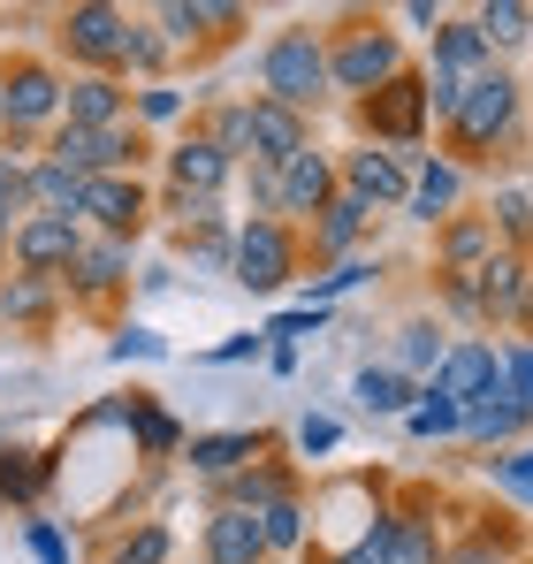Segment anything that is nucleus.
I'll return each mask as SVG.
<instances>
[{"label": "nucleus", "instance_id": "4468645a", "mask_svg": "<svg viewBox=\"0 0 533 564\" xmlns=\"http://www.w3.org/2000/svg\"><path fill=\"white\" fill-rule=\"evenodd\" d=\"M85 214L107 229V237H138V221H145V191L130 184V176H91V184H85Z\"/></svg>", "mask_w": 533, "mask_h": 564}, {"label": "nucleus", "instance_id": "1a4fd4ad", "mask_svg": "<svg viewBox=\"0 0 533 564\" xmlns=\"http://www.w3.org/2000/svg\"><path fill=\"white\" fill-rule=\"evenodd\" d=\"M488 389H503L496 344H457L443 367H435V389H427V397H443V404H480Z\"/></svg>", "mask_w": 533, "mask_h": 564}, {"label": "nucleus", "instance_id": "ddd939ff", "mask_svg": "<svg viewBox=\"0 0 533 564\" xmlns=\"http://www.w3.org/2000/svg\"><path fill=\"white\" fill-rule=\"evenodd\" d=\"M328 198H336V161L320 145H305L282 169V214H328Z\"/></svg>", "mask_w": 533, "mask_h": 564}, {"label": "nucleus", "instance_id": "a878e982", "mask_svg": "<svg viewBox=\"0 0 533 564\" xmlns=\"http://www.w3.org/2000/svg\"><path fill=\"white\" fill-rule=\"evenodd\" d=\"M244 458H260V435H198L191 443V473H206V480L244 473Z\"/></svg>", "mask_w": 533, "mask_h": 564}, {"label": "nucleus", "instance_id": "2f4dec72", "mask_svg": "<svg viewBox=\"0 0 533 564\" xmlns=\"http://www.w3.org/2000/svg\"><path fill=\"white\" fill-rule=\"evenodd\" d=\"M404 427H412L420 443H435V435H457V427H465V404H443V397H420V404L404 412Z\"/></svg>", "mask_w": 533, "mask_h": 564}, {"label": "nucleus", "instance_id": "c03bdc74", "mask_svg": "<svg viewBox=\"0 0 533 564\" xmlns=\"http://www.w3.org/2000/svg\"><path fill=\"white\" fill-rule=\"evenodd\" d=\"M443 297H449V313H465V321H480V313H488V305H480V275H449Z\"/></svg>", "mask_w": 533, "mask_h": 564}, {"label": "nucleus", "instance_id": "864d4df0", "mask_svg": "<svg viewBox=\"0 0 533 564\" xmlns=\"http://www.w3.org/2000/svg\"><path fill=\"white\" fill-rule=\"evenodd\" d=\"M496 214H503V229H511V237H519V229H533V206L519 198V191H503V206H496Z\"/></svg>", "mask_w": 533, "mask_h": 564}, {"label": "nucleus", "instance_id": "9d476101", "mask_svg": "<svg viewBox=\"0 0 533 564\" xmlns=\"http://www.w3.org/2000/svg\"><path fill=\"white\" fill-rule=\"evenodd\" d=\"M305 145H313V138H305V115H297V107L252 99V161H260V169H290Z\"/></svg>", "mask_w": 533, "mask_h": 564}, {"label": "nucleus", "instance_id": "4be33fe9", "mask_svg": "<svg viewBox=\"0 0 533 564\" xmlns=\"http://www.w3.org/2000/svg\"><path fill=\"white\" fill-rule=\"evenodd\" d=\"M122 275H130V237H91L85 252L69 260V282L91 290V297H99V290H115Z\"/></svg>", "mask_w": 533, "mask_h": 564}, {"label": "nucleus", "instance_id": "6e6d98bb", "mask_svg": "<svg viewBox=\"0 0 533 564\" xmlns=\"http://www.w3.org/2000/svg\"><path fill=\"white\" fill-rule=\"evenodd\" d=\"M336 564H381V550H373V542H358L351 557H336Z\"/></svg>", "mask_w": 533, "mask_h": 564}, {"label": "nucleus", "instance_id": "58836bf2", "mask_svg": "<svg viewBox=\"0 0 533 564\" xmlns=\"http://www.w3.org/2000/svg\"><path fill=\"white\" fill-rule=\"evenodd\" d=\"M396 359H404V367L420 375V367H443L449 351H443V336H435V328L420 321V328H404V344H396Z\"/></svg>", "mask_w": 533, "mask_h": 564}, {"label": "nucleus", "instance_id": "b1692460", "mask_svg": "<svg viewBox=\"0 0 533 564\" xmlns=\"http://www.w3.org/2000/svg\"><path fill=\"white\" fill-rule=\"evenodd\" d=\"M31 214H85V176H69L62 161H31Z\"/></svg>", "mask_w": 533, "mask_h": 564}, {"label": "nucleus", "instance_id": "e433bc0d", "mask_svg": "<svg viewBox=\"0 0 533 564\" xmlns=\"http://www.w3.org/2000/svg\"><path fill=\"white\" fill-rule=\"evenodd\" d=\"M503 389H511V404L533 420V344H519V351H503Z\"/></svg>", "mask_w": 533, "mask_h": 564}, {"label": "nucleus", "instance_id": "09e8293b", "mask_svg": "<svg viewBox=\"0 0 533 564\" xmlns=\"http://www.w3.org/2000/svg\"><path fill=\"white\" fill-rule=\"evenodd\" d=\"M336 443H344L336 420H305V427H297V451H305V458H313V451H336Z\"/></svg>", "mask_w": 533, "mask_h": 564}, {"label": "nucleus", "instance_id": "473e14b6", "mask_svg": "<svg viewBox=\"0 0 533 564\" xmlns=\"http://www.w3.org/2000/svg\"><path fill=\"white\" fill-rule=\"evenodd\" d=\"M161 62H168V39H161L153 23H130V39H122V69H138V77H161Z\"/></svg>", "mask_w": 533, "mask_h": 564}, {"label": "nucleus", "instance_id": "f8f14e48", "mask_svg": "<svg viewBox=\"0 0 533 564\" xmlns=\"http://www.w3.org/2000/svg\"><path fill=\"white\" fill-rule=\"evenodd\" d=\"M480 305H488V321H533V275L519 252H496L480 268Z\"/></svg>", "mask_w": 533, "mask_h": 564}, {"label": "nucleus", "instance_id": "c85d7f7f", "mask_svg": "<svg viewBox=\"0 0 533 564\" xmlns=\"http://www.w3.org/2000/svg\"><path fill=\"white\" fill-rule=\"evenodd\" d=\"M472 23H480L488 54H496V46H526V39H533V8H519V0H488Z\"/></svg>", "mask_w": 533, "mask_h": 564}, {"label": "nucleus", "instance_id": "9b49d317", "mask_svg": "<svg viewBox=\"0 0 533 564\" xmlns=\"http://www.w3.org/2000/svg\"><path fill=\"white\" fill-rule=\"evenodd\" d=\"M344 191H358L366 206H412V176H404V161L381 153V145H366V153L344 161Z\"/></svg>", "mask_w": 533, "mask_h": 564}, {"label": "nucleus", "instance_id": "ea45409f", "mask_svg": "<svg viewBox=\"0 0 533 564\" xmlns=\"http://www.w3.org/2000/svg\"><path fill=\"white\" fill-rule=\"evenodd\" d=\"M107 564H168V534H161V527H138Z\"/></svg>", "mask_w": 533, "mask_h": 564}, {"label": "nucleus", "instance_id": "393cba45", "mask_svg": "<svg viewBox=\"0 0 533 564\" xmlns=\"http://www.w3.org/2000/svg\"><path fill=\"white\" fill-rule=\"evenodd\" d=\"M519 427H526V412L511 404V389H488L480 404H465V435L472 443H511Z\"/></svg>", "mask_w": 533, "mask_h": 564}, {"label": "nucleus", "instance_id": "a19ab883", "mask_svg": "<svg viewBox=\"0 0 533 564\" xmlns=\"http://www.w3.org/2000/svg\"><path fill=\"white\" fill-rule=\"evenodd\" d=\"M366 275H373V268H366L358 252H351V260H336L328 275L313 282V305H328V297H344V290H358V282H366Z\"/></svg>", "mask_w": 533, "mask_h": 564}, {"label": "nucleus", "instance_id": "bb28decb", "mask_svg": "<svg viewBox=\"0 0 533 564\" xmlns=\"http://www.w3.org/2000/svg\"><path fill=\"white\" fill-rule=\"evenodd\" d=\"M457 191H465L457 161H427V169H420V184H412V214H420V221H449Z\"/></svg>", "mask_w": 533, "mask_h": 564}, {"label": "nucleus", "instance_id": "de8ad7c7", "mask_svg": "<svg viewBox=\"0 0 533 564\" xmlns=\"http://www.w3.org/2000/svg\"><path fill=\"white\" fill-rule=\"evenodd\" d=\"M31 557H39V564H69V542H62L46 519H31Z\"/></svg>", "mask_w": 533, "mask_h": 564}, {"label": "nucleus", "instance_id": "a18cd8bd", "mask_svg": "<svg viewBox=\"0 0 533 564\" xmlns=\"http://www.w3.org/2000/svg\"><path fill=\"white\" fill-rule=\"evenodd\" d=\"M138 443H145V451H176L183 435H176V420H168V412H138Z\"/></svg>", "mask_w": 533, "mask_h": 564}, {"label": "nucleus", "instance_id": "aec40b11", "mask_svg": "<svg viewBox=\"0 0 533 564\" xmlns=\"http://www.w3.org/2000/svg\"><path fill=\"white\" fill-rule=\"evenodd\" d=\"M366 221H373V206H366L358 191H336V198H328V214L313 221V245H320V252H336V260H351V245L366 237Z\"/></svg>", "mask_w": 533, "mask_h": 564}, {"label": "nucleus", "instance_id": "f03ea898", "mask_svg": "<svg viewBox=\"0 0 533 564\" xmlns=\"http://www.w3.org/2000/svg\"><path fill=\"white\" fill-rule=\"evenodd\" d=\"M404 77V46L389 31H344V46H328V85L336 93H389Z\"/></svg>", "mask_w": 533, "mask_h": 564}, {"label": "nucleus", "instance_id": "3c124183", "mask_svg": "<svg viewBox=\"0 0 533 564\" xmlns=\"http://www.w3.org/2000/svg\"><path fill=\"white\" fill-rule=\"evenodd\" d=\"M176 107H183V93H168V85H153V93L138 99V115H145V122H168Z\"/></svg>", "mask_w": 533, "mask_h": 564}, {"label": "nucleus", "instance_id": "f257e3e1", "mask_svg": "<svg viewBox=\"0 0 533 564\" xmlns=\"http://www.w3.org/2000/svg\"><path fill=\"white\" fill-rule=\"evenodd\" d=\"M260 85L274 107H313V99L328 93V46H320V31H274L260 54Z\"/></svg>", "mask_w": 533, "mask_h": 564}, {"label": "nucleus", "instance_id": "6ab92c4d", "mask_svg": "<svg viewBox=\"0 0 533 564\" xmlns=\"http://www.w3.org/2000/svg\"><path fill=\"white\" fill-rule=\"evenodd\" d=\"M62 122H77V130H122V85L115 77H77L69 99H62Z\"/></svg>", "mask_w": 533, "mask_h": 564}, {"label": "nucleus", "instance_id": "423d86ee", "mask_svg": "<svg viewBox=\"0 0 533 564\" xmlns=\"http://www.w3.org/2000/svg\"><path fill=\"white\" fill-rule=\"evenodd\" d=\"M290 229L274 221V214H252L244 229H237V282H252V290H282L290 282Z\"/></svg>", "mask_w": 533, "mask_h": 564}, {"label": "nucleus", "instance_id": "f3484780", "mask_svg": "<svg viewBox=\"0 0 533 564\" xmlns=\"http://www.w3.org/2000/svg\"><path fill=\"white\" fill-rule=\"evenodd\" d=\"M266 557V534L252 511H214L206 519V564H260Z\"/></svg>", "mask_w": 533, "mask_h": 564}, {"label": "nucleus", "instance_id": "5701e85b", "mask_svg": "<svg viewBox=\"0 0 533 564\" xmlns=\"http://www.w3.org/2000/svg\"><path fill=\"white\" fill-rule=\"evenodd\" d=\"M366 115H373V122H381V130H389L396 145H412V138H420V122H427V93L396 77L389 93H373V99H366Z\"/></svg>", "mask_w": 533, "mask_h": 564}, {"label": "nucleus", "instance_id": "a211bd4d", "mask_svg": "<svg viewBox=\"0 0 533 564\" xmlns=\"http://www.w3.org/2000/svg\"><path fill=\"white\" fill-rule=\"evenodd\" d=\"M381 564H443L435 550V534H427V519H404V511H389V519H373V534H366Z\"/></svg>", "mask_w": 533, "mask_h": 564}, {"label": "nucleus", "instance_id": "37998d69", "mask_svg": "<svg viewBox=\"0 0 533 564\" xmlns=\"http://www.w3.org/2000/svg\"><path fill=\"white\" fill-rule=\"evenodd\" d=\"M320 321H328V313H320V305H305V313H282V321H266V336H274L282 351H297V336H313Z\"/></svg>", "mask_w": 533, "mask_h": 564}, {"label": "nucleus", "instance_id": "49530a36", "mask_svg": "<svg viewBox=\"0 0 533 564\" xmlns=\"http://www.w3.org/2000/svg\"><path fill=\"white\" fill-rule=\"evenodd\" d=\"M161 351H168V344H161L153 328H122V336H115V359H161Z\"/></svg>", "mask_w": 533, "mask_h": 564}, {"label": "nucleus", "instance_id": "7ed1b4c3", "mask_svg": "<svg viewBox=\"0 0 533 564\" xmlns=\"http://www.w3.org/2000/svg\"><path fill=\"white\" fill-rule=\"evenodd\" d=\"M511 122H519V85H511L503 69H488V77L465 93V115L449 122V138H457L465 153H488L496 138H511Z\"/></svg>", "mask_w": 533, "mask_h": 564}, {"label": "nucleus", "instance_id": "20e7f679", "mask_svg": "<svg viewBox=\"0 0 533 564\" xmlns=\"http://www.w3.org/2000/svg\"><path fill=\"white\" fill-rule=\"evenodd\" d=\"M77 252H85V229L69 214H23L15 221V268L23 275H69Z\"/></svg>", "mask_w": 533, "mask_h": 564}, {"label": "nucleus", "instance_id": "72a5a7b5", "mask_svg": "<svg viewBox=\"0 0 533 564\" xmlns=\"http://www.w3.org/2000/svg\"><path fill=\"white\" fill-rule=\"evenodd\" d=\"M260 534H266V550H297V542H305V511H297V496L266 503V511H260Z\"/></svg>", "mask_w": 533, "mask_h": 564}, {"label": "nucleus", "instance_id": "2eb2a0df", "mask_svg": "<svg viewBox=\"0 0 533 564\" xmlns=\"http://www.w3.org/2000/svg\"><path fill=\"white\" fill-rule=\"evenodd\" d=\"M168 176H176L183 198H221V184H229V153H221L214 138H183L176 153H168Z\"/></svg>", "mask_w": 533, "mask_h": 564}, {"label": "nucleus", "instance_id": "dca6fc26", "mask_svg": "<svg viewBox=\"0 0 533 564\" xmlns=\"http://www.w3.org/2000/svg\"><path fill=\"white\" fill-rule=\"evenodd\" d=\"M488 69H496V54H488L480 23H443V31H435V77H457V85H480Z\"/></svg>", "mask_w": 533, "mask_h": 564}, {"label": "nucleus", "instance_id": "c756f323", "mask_svg": "<svg viewBox=\"0 0 533 564\" xmlns=\"http://www.w3.org/2000/svg\"><path fill=\"white\" fill-rule=\"evenodd\" d=\"M412 397H420V389L396 375V367H366V375H358V404H366V412H412Z\"/></svg>", "mask_w": 533, "mask_h": 564}, {"label": "nucleus", "instance_id": "cd10ccee", "mask_svg": "<svg viewBox=\"0 0 533 564\" xmlns=\"http://www.w3.org/2000/svg\"><path fill=\"white\" fill-rule=\"evenodd\" d=\"M282 496H290L282 473H266V466H244V473L221 480V511H252V519H260L266 503H282Z\"/></svg>", "mask_w": 533, "mask_h": 564}, {"label": "nucleus", "instance_id": "8fccbe9b", "mask_svg": "<svg viewBox=\"0 0 533 564\" xmlns=\"http://www.w3.org/2000/svg\"><path fill=\"white\" fill-rule=\"evenodd\" d=\"M176 214H183V229H214L221 221V198H183L176 191Z\"/></svg>", "mask_w": 533, "mask_h": 564}, {"label": "nucleus", "instance_id": "412c9836", "mask_svg": "<svg viewBox=\"0 0 533 564\" xmlns=\"http://www.w3.org/2000/svg\"><path fill=\"white\" fill-rule=\"evenodd\" d=\"M496 260V214L480 221V214H465V221H449V237H443V268L449 275H480Z\"/></svg>", "mask_w": 533, "mask_h": 564}, {"label": "nucleus", "instance_id": "4c0bfd02", "mask_svg": "<svg viewBox=\"0 0 533 564\" xmlns=\"http://www.w3.org/2000/svg\"><path fill=\"white\" fill-rule=\"evenodd\" d=\"M214 145L237 161V153H252V107H221L214 115Z\"/></svg>", "mask_w": 533, "mask_h": 564}, {"label": "nucleus", "instance_id": "603ef678", "mask_svg": "<svg viewBox=\"0 0 533 564\" xmlns=\"http://www.w3.org/2000/svg\"><path fill=\"white\" fill-rule=\"evenodd\" d=\"M260 344H266V328H260V336H229V344L214 351V367H237V359H260Z\"/></svg>", "mask_w": 533, "mask_h": 564}, {"label": "nucleus", "instance_id": "79ce46f5", "mask_svg": "<svg viewBox=\"0 0 533 564\" xmlns=\"http://www.w3.org/2000/svg\"><path fill=\"white\" fill-rule=\"evenodd\" d=\"M496 488H503V496H519V503H533V451L496 458Z\"/></svg>", "mask_w": 533, "mask_h": 564}, {"label": "nucleus", "instance_id": "39448f33", "mask_svg": "<svg viewBox=\"0 0 533 564\" xmlns=\"http://www.w3.org/2000/svg\"><path fill=\"white\" fill-rule=\"evenodd\" d=\"M62 99H69V85H62L54 69L23 62V69H8V77H0V130H31V122H54V115H62Z\"/></svg>", "mask_w": 533, "mask_h": 564}, {"label": "nucleus", "instance_id": "c9c22d12", "mask_svg": "<svg viewBox=\"0 0 533 564\" xmlns=\"http://www.w3.org/2000/svg\"><path fill=\"white\" fill-rule=\"evenodd\" d=\"M198 31H206V0H168V8H161V39H168V46L198 39Z\"/></svg>", "mask_w": 533, "mask_h": 564}, {"label": "nucleus", "instance_id": "5fc2aeb1", "mask_svg": "<svg viewBox=\"0 0 533 564\" xmlns=\"http://www.w3.org/2000/svg\"><path fill=\"white\" fill-rule=\"evenodd\" d=\"M443 564H503V550H496V542H465V550H449Z\"/></svg>", "mask_w": 533, "mask_h": 564}, {"label": "nucleus", "instance_id": "f704fd0d", "mask_svg": "<svg viewBox=\"0 0 533 564\" xmlns=\"http://www.w3.org/2000/svg\"><path fill=\"white\" fill-rule=\"evenodd\" d=\"M420 93H427V122H457V115H465V93H472V85H457V77H435V69H427V77H420Z\"/></svg>", "mask_w": 533, "mask_h": 564}, {"label": "nucleus", "instance_id": "0eeeda50", "mask_svg": "<svg viewBox=\"0 0 533 564\" xmlns=\"http://www.w3.org/2000/svg\"><path fill=\"white\" fill-rule=\"evenodd\" d=\"M46 161H62L69 176H122V161H130V138L122 130H77V122H62L54 130V145H46Z\"/></svg>", "mask_w": 533, "mask_h": 564}, {"label": "nucleus", "instance_id": "6e6552de", "mask_svg": "<svg viewBox=\"0 0 533 564\" xmlns=\"http://www.w3.org/2000/svg\"><path fill=\"white\" fill-rule=\"evenodd\" d=\"M62 39H69V54H77V62H99V77H107V69H122L130 15H122V8H99V0H85V8H69Z\"/></svg>", "mask_w": 533, "mask_h": 564}, {"label": "nucleus", "instance_id": "7c9ffc66", "mask_svg": "<svg viewBox=\"0 0 533 564\" xmlns=\"http://www.w3.org/2000/svg\"><path fill=\"white\" fill-rule=\"evenodd\" d=\"M46 305H54V275H15L0 290V313H8V321H39Z\"/></svg>", "mask_w": 533, "mask_h": 564}, {"label": "nucleus", "instance_id": "4d7b16f0", "mask_svg": "<svg viewBox=\"0 0 533 564\" xmlns=\"http://www.w3.org/2000/svg\"><path fill=\"white\" fill-rule=\"evenodd\" d=\"M8 214H15V206H8V198H0V237H8Z\"/></svg>", "mask_w": 533, "mask_h": 564}]
</instances>
